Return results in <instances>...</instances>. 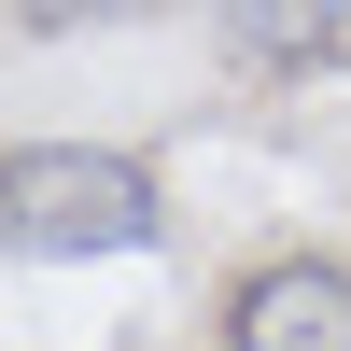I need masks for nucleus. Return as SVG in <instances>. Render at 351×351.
<instances>
[{
	"label": "nucleus",
	"instance_id": "obj_2",
	"mask_svg": "<svg viewBox=\"0 0 351 351\" xmlns=\"http://www.w3.org/2000/svg\"><path fill=\"white\" fill-rule=\"evenodd\" d=\"M225 351H351V267L337 253H267V267H239Z\"/></svg>",
	"mask_w": 351,
	"mask_h": 351
},
{
	"label": "nucleus",
	"instance_id": "obj_1",
	"mask_svg": "<svg viewBox=\"0 0 351 351\" xmlns=\"http://www.w3.org/2000/svg\"><path fill=\"white\" fill-rule=\"evenodd\" d=\"M169 197L112 141H14L0 155V253L14 267H99V253H155Z\"/></svg>",
	"mask_w": 351,
	"mask_h": 351
},
{
	"label": "nucleus",
	"instance_id": "obj_3",
	"mask_svg": "<svg viewBox=\"0 0 351 351\" xmlns=\"http://www.w3.org/2000/svg\"><path fill=\"white\" fill-rule=\"evenodd\" d=\"M225 43L267 56V71H324V56H351V0H211Z\"/></svg>",
	"mask_w": 351,
	"mask_h": 351
},
{
	"label": "nucleus",
	"instance_id": "obj_4",
	"mask_svg": "<svg viewBox=\"0 0 351 351\" xmlns=\"http://www.w3.org/2000/svg\"><path fill=\"white\" fill-rule=\"evenodd\" d=\"M71 14H141V0H28V28H71Z\"/></svg>",
	"mask_w": 351,
	"mask_h": 351
}]
</instances>
